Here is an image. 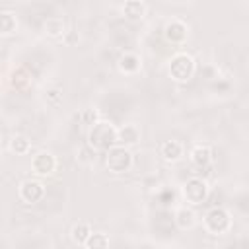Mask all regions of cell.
<instances>
[{
  "label": "cell",
  "instance_id": "1",
  "mask_svg": "<svg viewBox=\"0 0 249 249\" xmlns=\"http://www.w3.org/2000/svg\"><path fill=\"white\" fill-rule=\"evenodd\" d=\"M88 144L93 150H107L113 144H117V126L111 121H103L99 119L97 123H93L88 130Z\"/></svg>",
  "mask_w": 249,
  "mask_h": 249
},
{
  "label": "cell",
  "instance_id": "2",
  "mask_svg": "<svg viewBox=\"0 0 249 249\" xmlns=\"http://www.w3.org/2000/svg\"><path fill=\"white\" fill-rule=\"evenodd\" d=\"M132 163H134V158H132V152L126 146L113 144L111 148L105 150V167L111 173H115V175L128 173L132 169Z\"/></svg>",
  "mask_w": 249,
  "mask_h": 249
},
{
  "label": "cell",
  "instance_id": "3",
  "mask_svg": "<svg viewBox=\"0 0 249 249\" xmlns=\"http://www.w3.org/2000/svg\"><path fill=\"white\" fill-rule=\"evenodd\" d=\"M202 226H204L206 233H210V235H226V233H230L233 220H231V214L228 208L214 206L204 214Z\"/></svg>",
  "mask_w": 249,
  "mask_h": 249
},
{
  "label": "cell",
  "instance_id": "4",
  "mask_svg": "<svg viewBox=\"0 0 249 249\" xmlns=\"http://www.w3.org/2000/svg\"><path fill=\"white\" fill-rule=\"evenodd\" d=\"M195 70H196V62L189 53H175L167 62L169 78L179 84H187L195 76Z\"/></svg>",
  "mask_w": 249,
  "mask_h": 249
},
{
  "label": "cell",
  "instance_id": "5",
  "mask_svg": "<svg viewBox=\"0 0 249 249\" xmlns=\"http://www.w3.org/2000/svg\"><path fill=\"white\" fill-rule=\"evenodd\" d=\"M208 195H210V187H208V181L202 177H191L181 187V198L189 206H198L206 202Z\"/></svg>",
  "mask_w": 249,
  "mask_h": 249
},
{
  "label": "cell",
  "instance_id": "6",
  "mask_svg": "<svg viewBox=\"0 0 249 249\" xmlns=\"http://www.w3.org/2000/svg\"><path fill=\"white\" fill-rule=\"evenodd\" d=\"M45 193H47V187L39 179H25L18 187V196H19V200L23 204H37V202H41L45 198Z\"/></svg>",
  "mask_w": 249,
  "mask_h": 249
},
{
  "label": "cell",
  "instance_id": "7",
  "mask_svg": "<svg viewBox=\"0 0 249 249\" xmlns=\"http://www.w3.org/2000/svg\"><path fill=\"white\" fill-rule=\"evenodd\" d=\"M189 33H191V29H189L187 21H183L179 18H171L163 25V37L171 45H183L189 39Z\"/></svg>",
  "mask_w": 249,
  "mask_h": 249
},
{
  "label": "cell",
  "instance_id": "8",
  "mask_svg": "<svg viewBox=\"0 0 249 249\" xmlns=\"http://www.w3.org/2000/svg\"><path fill=\"white\" fill-rule=\"evenodd\" d=\"M56 165H58L56 156L51 154V152H39V154H35V156L31 158V169H33V173L39 175V177H49V175H53V173L56 171Z\"/></svg>",
  "mask_w": 249,
  "mask_h": 249
},
{
  "label": "cell",
  "instance_id": "9",
  "mask_svg": "<svg viewBox=\"0 0 249 249\" xmlns=\"http://www.w3.org/2000/svg\"><path fill=\"white\" fill-rule=\"evenodd\" d=\"M117 66H119V70H121L123 74L134 76V74H138V72L142 70V58H140L136 53L126 51V53H123V54L119 56Z\"/></svg>",
  "mask_w": 249,
  "mask_h": 249
},
{
  "label": "cell",
  "instance_id": "10",
  "mask_svg": "<svg viewBox=\"0 0 249 249\" xmlns=\"http://www.w3.org/2000/svg\"><path fill=\"white\" fill-rule=\"evenodd\" d=\"M173 222L179 230H193L196 226V214H195L193 206H189V204L179 206L173 214Z\"/></svg>",
  "mask_w": 249,
  "mask_h": 249
},
{
  "label": "cell",
  "instance_id": "11",
  "mask_svg": "<svg viewBox=\"0 0 249 249\" xmlns=\"http://www.w3.org/2000/svg\"><path fill=\"white\" fill-rule=\"evenodd\" d=\"M138 140H140V130H138L136 124L126 123V124L117 126V144H123V146H126V148H130V146H134Z\"/></svg>",
  "mask_w": 249,
  "mask_h": 249
},
{
  "label": "cell",
  "instance_id": "12",
  "mask_svg": "<svg viewBox=\"0 0 249 249\" xmlns=\"http://www.w3.org/2000/svg\"><path fill=\"white\" fill-rule=\"evenodd\" d=\"M160 154H161V158H163L165 161L175 163V161H179V160L185 156V148H183V144H181L179 140H173V138H171V140L161 142Z\"/></svg>",
  "mask_w": 249,
  "mask_h": 249
},
{
  "label": "cell",
  "instance_id": "13",
  "mask_svg": "<svg viewBox=\"0 0 249 249\" xmlns=\"http://www.w3.org/2000/svg\"><path fill=\"white\" fill-rule=\"evenodd\" d=\"M189 158H191V163L196 165V167H208L214 160V154H212V148L208 144H196L191 152H189Z\"/></svg>",
  "mask_w": 249,
  "mask_h": 249
},
{
  "label": "cell",
  "instance_id": "14",
  "mask_svg": "<svg viewBox=\"0 0 249 249\" xmlns=\"http://www.w3.org/2000/svg\"><path fill=\"white\" fill-rule=\"evenodd\" d=\"M146 12H148V6L142 0H126L123 4V16L128 21H140V19H144Z\"/></svg>",
  "mask_w": 249,
  "mask_h": 249
},
{
  "label": "cell",
  "instance_id": "15",
  "mask_svg": "<svg viewBox=\"0 0 249 249\" xmlns=\"http://www.w3.org/2000/svg\"><path fill=\"white\" fill-rule=\"evenodd\" d=\"M43 31H45V35H49L53 39H62V35L66 33V21L58 16L47 18L43 23Z\"/></svg>",
  "mask_w": 249,
  "mask_h": 249
},
{
  "label": "cell",
  "instance_id": "16",
  "mask_svg": "<svg viewBox=\"0 0 249 249\" xmlns=\"http://www.w3.org/2000/svg\"><path fill=\"white\" fill-rule=\"evenodd\" d=\"M18 16L10 10H2L0 12V37H10L18 31Z\"/></svg>",
  "mask_w": 249,
  "mask_h": 249
},
{
  "label": "cell",
  "instance_id": "17",
  "mask_svg": "<svg viewBox=\"0 0 249 249\" xmlns=\"http://www.w3.org/2000/svg\"><path fill=\"white\" fill-rule=\"evenodd\" d=\"M8 148L16 156H27L31 152V140L27 136H23V134H14L10 138V142H8Z\"/></svg>",
  "mask_w": 249,
  "mask_h": 249
},
{
  "label": "cell",
  "instance_id": "18",
  "mask_svg": "<svg viewBox=\"0 0 249 249\" xmlns=\"http://www.w3.org/2000/svg\"><path fill=\"white\" fill-rule=\"evenodd\" d=\"M29 82H31V76H29V72L23 66H18V68L12 70V74H10V86L14 89H25L29 86Z\"/></svg>",
  "mask_w": 249,
  "mask_h": 249
},
{
  "label": "cell",
  "instance_id": "19",
  "mask_svg": "<svg viewBox=\"0 0 249 249\" xmlns=\"http://www.w3.org/2000/svg\"><path fill=\"white\" fill-rule=\"evenodd\" d=\"M89 233H91V228H89L88 222H78V224H74L72 230H70V237H72V241H74L76 245H84L86 239L89 237Z\"/></svg>",
  "mask_w": 249,
  "mask_h": 249
},
{
  "label": "cell",
  "instance_id": "20",
  "mask_svg": "<svg viewBox=\"0 0 249 249\" xmlns=\"http://www.w3.org/2000/svg\"><path fill=\"white\" fill-rule=\"evenodd\" d=\"M84 247L88 249H103V247H109V235L107 233H101V231H91L89 237L86 239Z\"/></svg>",
  "mask_w": 249,
  "mask_h": 249
},
{
  "label": "cell",
  "instance_id": "21",
  "mask_svg": "<svg viewBox=\"0 0 249 249\" xmlns=\"http://www.w3.org/2000/svg\"><path fill=\"white\" fill-rule=\"evenodd\" d=\"M80 119H82V123H84V124L91 126L93 123H97V121H99L97 109H84V111H82V115H80Z\"/></svg>",
  "mask_w": 249,
  "mask_h": 249
},
{
  "label": "cell",
  "instance_id": "22",
  "mask_svg": "<svg viewBox=\"0 0 249 249\" xmlns=\"http://www.w3.org/2000/svg\"><path fill=\"white\" fill-rule=\"evenodd\" d=\"M78 39H80V37H78V33H76V31H66V33L62 35V41H64L66 45H74Z\"/></svg>",
  "mask_w": 249,
  "mask_h": 249
},
{
  "label": "cell",
  "instance_id": "23",
  "mask_svg": "<svg viewBox=\"0 0 249 249\" xmlns=\"http://www.w3.org/2000/svg\"><path fill=\"white\" fill-rule=\"evenodd\" d=\"M47 97L53 101V103H56V101H60V89H56V88H51L49 91H47Z\"/></svg>",
  "mask_w": 249,
  "mask_h": 249
}]
</instances>
